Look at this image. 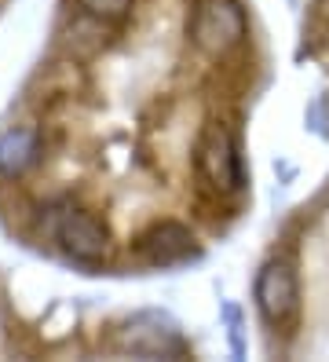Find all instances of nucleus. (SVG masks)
<instances>
[{
  "instance_id": "f257e3e1",
  "label": "nucleus",
  "mask_w": 329,
  "mask_h": 362,
  "mask_svg": "<svg viewBox=\"0 0 329 362\" xmlns=\"http://www.w3.org/2000/svg\"><path fill=\"white\" fill-rule=\"evenodd\" d=\"M110 348L132 358H180L187 355V340L168 311H136L114 326Z\"/></svg>"
},
{
  "instance_id": "f03ea898",
  "label": "nucleus",
  "mask_w": 329,
  "mask_h": 362,
  "mask_svg": "<svg viewBox=\"0 0 329 362\" xmlns=\"http://www.w3.org/2000/svg\"><path fill=\"white\" fill-rule=\"evenodd\" d=\"M249 37V18L241 0H202L190 18V40L209 59H224Z\"/></svg>"
},
{
  "instance_id": "7ed1b4c3",
  "label": "nucleus",
  "mask_w": 329,
  "mask_h": 362,
  "mask_svg": "<svg viewBox=\"0 0 329 362\" xmlns=\"http://www.w3.org/2000/svg\"><path fill=\"white\" fill-rule=\"evenodd\" d=\"M197 176L209 190H216L219 198H231L246 187V168H241V151L238 139L227 124L212 121L197 139Z\"/></svg>"
},
{
  "instance_id": "20e7f679",
  "label": "nucleus",
  "mask_w": 329,
  "mask_h": 362,
  "mask_svg": "<svg viewBox=\"0 0 329 362\" xmlns=\"http://www.w3.org/2000/svg\"><path fill=\"white\" fill-rule=\"evenodd\" d=\"M253 300L260 318L271 329H293L296 315H300V286H296V271L285 260H267L256 271L253 282Z\"/></svg>"
},
{
  "instance_id": "39448f33",
  "label": "nucleus",
  "mask_w": 329,
  "mask_h": 362,
  "mask_svg": "<svg viewBox=\"0 0 329 362\" xmlns=\"http://www.w3.org/2000/svg\"><path fill=\"white\" fill-rule=\"evenodd\" d=\"M55 242L70 252L74 260L81 264H99L106 260V252H110V234L106 227L92 216V212H84V209H66L55 216Z\"/></svg>"
},
{
  "instance_id": "423d86ee",
  "label": "nucleus",
  "mask_w": 329,
  "mask_h": 362,
  "mask_svg": "<svg viewBox=\"0 0 329 362\" xmlns=\"http://www.w3.org/2000/svg\"><path fill=\"white\" fill-rule=\"evenodd\" d=\"M136 252L150 267H175V264L197 257V245H194V234L183 223L165 220V223H154L136 242Z\"/></svg>"
},
{
  "instance_id": "0eeeda50",
  "label": "nucleus",
  "mask_w": 329,
  "mask_h": 362,
  "mask_svg": "<svg viewBox=\"0 0 329 362\" xmlns=\"http://www.w3.org/2000/svg\"><path fill=\"white\" fill-rule=\"evenodd\" d=\"M40 154V139L33 129H11L0 136V176H22Z\"/></svg>"
},
{
  "instance_id": "6e6552de",
  "label": "nucleus",
  "mask_w": 329,
  "mask_h": 362,
  "mask_svg": "<svg viewBox=\"0 0 329 362\" xmlns=\"http://www.w3.org/2000/svg\"><path fill=\"white\" fill-rule=\"evenodd\" d=\"M77 4L92 18H103V23H117L132 11V0H77Z\"/></svg>"
}]
</instances>
